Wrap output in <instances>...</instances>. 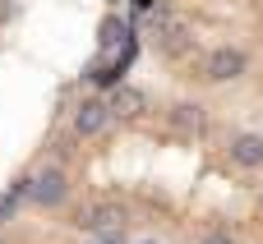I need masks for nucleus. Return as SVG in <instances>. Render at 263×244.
<instances>
[{"label":"nucleus","instance_id":"nucleus-1","mask_svg":"<svg viewBox=\"0 0 263 244\" xmlns=\"http://www.w3.org/2000/svg\"><path fill=\"white\" fill-rule=\"evenodd\" d=\"M190 46H194V37H190V23H185V18H176V14H157V18H153V51H157V55L180 60Z\"/></svg>","mask_w":263,"mask_h":244},{"label":"nucleus","instance_id":"nucleus-2","mask_svg":"<svg viewBox=\"0 0 263 244\" xmlns=\"http://www.w3.org/2000/svg\"><path fill=\"white\" fill-rule=\"evenodd\" d=\"M65 194H69V180H65V171H60V166H46V171H37V175L28 180V198H32V203H42V208L65 203Z\"/></svg>","mask_w":263,"mask_h":244},{"label":"nucleus","instance_id":"nucleus-3","mask_svg":"<svg viewBox=\"0 0 263 244\" xmlns=\"http://www.w3.org/2000/svg\"><path fill=\"white\" fill-rule=\"evenodd\" d=\"M245 51L240 46H217L213 55H208V65H203V74L213 78V83H231V78H240L245 74Z\"/></svg>","mask_w":263,"mask_h":244},{"label":"nucleus","instance_id":"nucleus-4","mask_svg":"<svg viewBox=\"0 0 263 244\" xmlns=\"http://www.w3.org/2000/svg\"><path fill=\"white\" fill-rule=\"evenodd\" d=\"M79 226L83 231H120L125 226V208L120 203H88L79 212Z\"/></svg>","mask_w":263,"mask_h":244},{"label":"nucleus","instance_id":"nucleus-5","mask_svg":"<svg viewBox=\"0 0 263 244\" xmlns=\"http://www.w3.org/2000/svg\"><path fill=\"white\" fill-rule=\"evenodd\" d=\"M111 115H120V120H139L143 111H148V97L139 92V88H129V83H116V92H111Z\"/></svg>","mask_w":263,"mask_h":244},{"label":"nucleus","instance_id":"nucleus-6","mask_svg":"<svg viewBox=\"0 0 263 244\" xmlns=\"http://www.w3.org/2000/svg\"><path fill=\"white\" fill-rule=\"evenodd\" d=\"M106 120H111V106H106V101H97V97H88V101L74 111V129H79L83 138L102 134V129H106Z\"/></svg>","mask_w":263,"mask_h":244},{"label":"nucleus","instance_id":"nucleus-7","mask_svg":"<svg viewBox=\"0 0 263 244\" xmlns=\"http://www.w3.org/2000/svg\"><path fill=\"white\" fill-rule=\"evenodd\" d=\"M231 161L245 171L263 166V134H231Z\"/></svg>","mask_w":263,"mask_h":244},{"label":"nucleus","instance_id":"nucleus-8","mask_svg":"<svg viewBox=\"0 0 263 244\" xmlns=\"http://www.w3.org/2000/svg\"><path fill=\"white\" fill-rule=\"evenodd\" d=\"M171 125H176L180 134H199V129H203V106H194V101L171 106Z\"/></svg>","mask_w":263,"mask_h":244},{"label":"nucleus","instance_id":"nucleus-9","mask_svg":"<svg viewBox=\"0 0 263 244\" xmlns=\"http://www.w3.org/2000/svg\"><path fill=\"white\" fill-rule=\"evenodd\" d=\"M97 42H102V46H116V42H125V23H120V18H102V28H97Z\"/></svg>","mask_w":263,"mask_h":244},{"label":"nucleus","instance_id":"nucleus-10","mask_svg":"<svg viewBox=\"0 0 263 244\" xmlns=\"http://www.w3.org/2000/svg\"><path fill=\"white\" fill-rule=\"evenodd\" d=\"M9 212H14V194H0V221H5Z\"/></svg>","mask_w":263,"mask_h":244},{"label":"nucleus","instance_id":"nucleus-11","mask_svg":"<svg viewBox=\"0 0 263 244\" xmlns=\"http://www.w3.org/2000/svg\"><path fill=\"white\" fill-rule=\"evenodd\" d=\"M14 14V0H0V18H9Z\"/></svg>","mask_w":263,"mask_h":244},{"label":"nucleus","instance_id":"nucleus-12","mask_svg":"<svg viewBox=\"0 0 263 244\" xmlns=\"http://www.w3.org/2000/svg\"><path fill=\"white\" fill-rule=\"evenodd\" d=\"M203 244H231V235H208Z\"/></svg>","mask_w":263,"mask_h":244},{"label":"nucleus","instance_id":"nucleus-13","mask_svg":"<svg viewBox=\"0 0 263 244\" xmlns=\"http://www.w3.org/2000/svg\"><path fill=\"white\" fill-rule=\"evenodd\" d=\"M153 5H157V0H139V9H153Z\"/></svg>","mask_w":263,"mask_h":244},{"label":"nucleus","instance_id":"nucleus-14","mask_svg":"<svg viewBox=\"0 0 263 244\" xmlns=\"http://www.w3.org/2000/svg\"><path fill=\"white\" fill-rule=\"evenodd\" d=\"M259 203H263V194H259Z\"/></svg>","mask_w":263,"mask_h":244}]
</instances>
